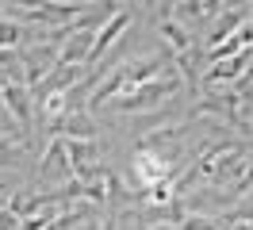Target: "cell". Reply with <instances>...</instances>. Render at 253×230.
<instances>
[{"instance_id": "6da1fadb", "label": "cell", "mask_w": 253, "mask_h": 230, "mask_svg": "<svg viewBox=\"0 0 253 230\" xmlns=\"http://www.w3.org/2000/svg\"><path fill=\"white\" fill-rule=\"evenodd\" d=\"M176 89V77H161V81H154L150 89H142L138 96H130V100H123V111H134V107H150V104H158L165 92H173Z\"/></svg>"}, {"instance_id": "7a4b0ae2", "label": "cell", "mask_w": 253, "mask_h": 230, "mask_svg": "<svg viewBox=\"0 0 253 230\" xmlns=\"http://www.w3.org/2000/svg\"><path fill=\"white\" fill-rule=\"evenodd\" d=\"M0 89H4V96H8V104H12V111H16V119L31 123V104H27V92L19 89L16 81H4Z\"/></svg>"}, {"instance_id": "3957f363", "label": "cell", "mask_w": 253, "mask_h": 230, "mask_svg": "<svg viewBox=\"0 0 253 230\" xmlns=\"http://www.w3.org/2000/svg\"><path fill=\"white\" fill-rule=\"evenodd\" d=\"M180 230H219V223H211V219H184Z\"/></svg>"}, {"instance_id": "277c9868", "label": "cell", "mask_w": 253, "mask_h": 230, "mask_svg": "<svg viewBox=\"0 0 253 230\" xmlns=\"http://www.w3.org/2000/svg\"><path fill=\"white\" fill-rule=\"evenodd\" d=\"M161 31H165V35H169V39H173L176 46H188V39H184V31L176 27V23H161Z\"/></svg>"}, {"instance_id": "5b68a950", "label": "cell", "mask_w": 253, "mask_h": 230, "mask_svg": "<svg viewBox=\"0 0 253 230\" xmlns=\"http://www.w3.org/2000/svg\"><path fill=\"white\" fill-rule=\"evenodd\" d=\"M4 196H8V184H0V199H4Z\"/></svg>"}]
</instances>
